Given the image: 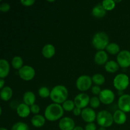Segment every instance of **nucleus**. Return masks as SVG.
<instances>
[{"mask_svg":"<svg viewBox=\"0 0 130 130\" xmlns=\"http://www.w3.org/2000/svg\"><path fill=\"white\" fill-rule=\"evenodd\" d=\"M63 115V109L60 104H53L48 105L44 111V117L50 121H55L60 119Z\"/></svg>","mask_w":130,"mask_h":130,"instance_id":"nucleus-1","label":"nucleus"},{"mask_svg":"<svg viewBox=\"0 0 130 130\" xmlns=\"http://www.w3.org/2000/svg\"><path fill=\"white\" fill-rule=\"evenodd\" d=\"M67 89L63 85H57L52 90L50 97L55 104H60L67 100Z\"/></svg>","mask_w":130,"mask_h":130,"instance_id":"nucleus-2","label":"nucleus"},{"mask_svg":"<svg viewBox=\"0 0 130 130\" xmlns=\"http://www.w3.org/2000/svg\"><path fill=\"white\" fill-rule=\"evenodd\" d=\"M109 37L107 34L103 32H98L94 35L92 39V44L96 49L103 50L109 44Z\"/></svg>","mask_w":130,"mask_h":130,"instance_id":"nucleus-3","label":"nucleus"},{"mask_svg":"<svg viewBox=\"0 0 130 130\" xmlns=\"http://www.w3.org/2000/svg\"><path fill=\"white\" fill-rule=\"evenodd\" d=\"M96 121L101 127L107 128L110 127L114 122L113 116L111 113L107 110H101L96 116Z\"/></svg>","mask_w":130,"mask_h":130,"instance_id":"nucleus-4","label":"nucleus"},{"mask_svg":"<svg viewBox=\"0 0 130 130\" xmlns=\"http://www.w3.org/2000/svg\"><path fill=\"white\" fill-rule=\"evenodd\" d=\"M129 79L128 76L124 74H119L117 75L114 79V86L118 91L126 90L129 86Z\"/></svg>","mask_w":130,"mask_h":130,"instance_id":"nucleus-5","label":"nucleus"},{"mask_svg":"<svg viewBox=\"0 0 130 130\" xmlns=\"http://www.w3.org/2000/svg\"><path fill=\"white\" fill-rule=\"evenodd\" d=\"M92 79L87 75L79 76L76 81V86L77 89L81 91H85L89 90L92 85Z\"/></svg>","mask_w":130,"mask_h":130,"instance_id":"nucleus-6","label":"nucleus"},{"mask_svg":"<svg viewBox=\"0 0 130 130\" xmlns=\"http://www.w3.org/2000/svg\"><path fill=\"white\" fill-rule=\"evenodd\" d=\"M35 70L29 66H24L19 70V74L20 78L25 81H30L35 76Z\"/></svg>","mask_w":130,"mask_h":130,"instance_id":"nucleus-7","label":"nucleus"},{"mask_svg":"<svg viewBox=\"0 0 130 130\" xmlns=\"http://www.w3.org/2000/svg\"><path fill=\"white\" fill-rule=\"evenodd\" d=\"M118 63L122 68H127L130 66V52L127 50H123L118 53L117 56Z\"/></svg>","mask_w":130,"mask_h":130,"instance_id":"nucleus-8","label":"nucleus"},{"mask_svg":"<svg viewBox=\"0 0 130 130\" xmlns=\"http://www.w3.org/2000/svg\"><path fill=\"white\" fill-rule=\"evenodd\" d=\"M115 99V95L112 91L109 89L102 90L99 95V99L102 103L106 105L112 104Z\"/></svg>","mask_w":130,"mask_h":130,"instance_id":"nucleus-9","label":"nucleus"},{"mask_svg":"<svg viewBox=\"0 0 130 130\" xmlns=\"http://www.w3.org/2000/svg\"><path fill=\"white\" fill-rule=\"evenodd\" d=\"M90 96H88V95L85 93H82L77 95L75 97L74 100L76 107H78L81 109H83V108L85 109V107L90 103Z\"/></svg>","mask_w":130,"mask_h":130,"instance_id":"nucleus-10","label":"nucleus"},{"mask_svg":"<svg viewBox=\"0 0 130 130\" xmlns=\"http://www.w3.org/2000/svg\"><path fill=\"white\" fill-rule=\"evenodd\" d=\"M118 107L119 110L124 112H130V95L124 94L120 96L118 100Z\"/></svg>","mask_w":130,"mask_h":130,"instance_id":"nucleus-11","label":"nucleus"},{"mask_svg":"<svg viewBox=\"0 0 130 130\" xmlns=\"http://www.w3.org/2000/svg\"><path fill=\"white\" fill-rule=\"evenodd\" d=\"M82 119L88 123H93L96 119V113L91 108H85L81 112Z\"/></svg>","mask_w":130,"mask_h":130,"instance_id":"nucleus-12","label":"nucleus"},{"mask_svg":"<svg viewBox=\"0 0 130 130\" xmlns=\"http://www.w3.org/2000/svg\"><path fill=\"white\" fill-rule=\"evenodd\" d=\"M58 126L61 130H73L75 128V123L71 118L65 117L60 119Z\"/></svg>","mask_w":130,"mask_h":130,"instance_id":"nucleus-13","label":"nucleus"},{"mask_svg":"<svg viewBox=\"0 0 130 130\" xmlns=\"http://www.w3.org/2000/svg\"><path fill=\"white\" fill-rule=\"evenodd\" d=\"M10 72V65L7 60H0V77L4 79L8 76Z\"/></svg>","mask_w":130,"mask_h":130,"instance_id":"nucleus-14","label":"nucleus"},{"mask_svg":"<svg viewBox=\"0 0 130 130\" xmlns=\"http://www.w3.org/2000/svg\"><path fill=\"white\" fill-rule=\"evenodd\" d=\"M108 60V55L105 51H99L95 54L94 60L95 62L98 65H104L106 63Z\"/></svg>","mask_w":130,"mask_h":130,"instance_id":"nucleus-15","label":"nucleus"},{"mask_svg":"<svg viewBox=\"0 0 130 130\" xmlns=\"http://www.w3.org/2000/svg\"><path fill=\"white\" fill-rule=\"evenodd\" d=\"M17 114L21 118H27L30 114V108L25 104H21L17 107Z\"/></svg>","mask_w":130,"mask_h":130,"instance_id":"nucleus-16","label":"nucleus"},{"mask_svg":"<svg viewBox=\"0 0 130 130\" xmlns=\"http://www.w3.org/2000/svg\"><path fill=\"white\" fill-rule=\"evenodd\" d=\"M114 122L118 124H123L126 121V116L125 112L121 110H118L114 112L113 115Z\"/></svg>","mask_w":130,"mask_h":130,"instance_id":"nucleus-17","label":"nucleus"},{"mask_svg":"<svg viewBox=\"0 0 130 130\" xmlns=\"http://www.w3.org/2000/svg\"><path fill=\"white\" fill-rule=\"evenodd\" d=\"M42 54L46 58H51L55 54V48L51 44H46L42 50Z\"/></svg>","mask_w":130,"mask_h":130,"instance_id":"nucleus-18","label":"nucleus"},{"mask_svg":"<svg viewBox=\"0 0 130 130\" xmlns=\"http://www.w3.org/2000/svg\"><path fill=\"white\" fill-rule=\"evenodd\" d=\"M23 100H24V104L27 105L28 106H31L34 105L36 100V96L34 93L32 91H27L24 93L23 96Z\"/></svg>","mask_w":130,"mask_h":130,"instance_id":"nucleus-19","label":"nucleus"},{"mask_svg":"<svg viewBox=\"0 0 130 130\" xmlns=\"http://www.w3.org/2000/svg\"><path fill=\"white\" fill-rule=\"evenodd\" d=\"M32 124L36 128H41L45 124V117L42 115H35L31 119Z\"/></svg>","mask_w":130,"mask_h":130,"instance_id":"nucleus-20","label":"nucleus"},{"mask_svg":"<svg viewBox=\"0 0 130 130\" xmlns=\"http://www.w3.org/2000/svg\"><path fill=\"white\" fill-rule=\"evenodd\" d=\"M12 90L9 86H5L3 88L1 89L0 95H1V99L3 101H8L12 96Z\"/></svg>","mask_w":130,"mask_h":130,"instance_id":"nucleus-21","label":"nucleus"},{"mask_svg":"<svg viewBox=\"0 0 130 130\" xmlns=\"http://www.w3.org/2000/svg\"><path fill=\"white\" fill-rule=\"evenodd\" d=\"M92 14L95 17L102 18L106 14V10L102 5H98L93 8L92 10Z\"/></svg>","mask_w":130,"mask_h":130,"instance_id":"nucleus-22","label":"nucleus"},{"mask_svg":"<svg viewBox=\"0 0 130 130\" xmlns=\"http://www.w3.org/2000/svg\"><path fill=\"white\" fill-rule=\"evenodd\" d=\"M119 64L114 60L108 61L105 65V69L108 72L114 73L119 69Z\"/></svg>","mask_w":130,"mask_h":130,"instance_id":"nucleus-23","label":"nucleus"},{"mask_svg":"<svg viewBox=\"0 0 130 130\" xmlns=\"http://www.w3.org/2000/svg\"><path fill=\"white\" fill-rule=\"evenodd\" d=\"M11 65L15 69L20 70L23 67V60L19 56H15L11 60Z\"/></svg>","mask_w":130,"mask_h":130,"instance_id":"nucleus-24","label":"nucleus"},{"mask_svg":"<svg viewBox=\"0 0 130 130\" xmlns=\"http://www.w3.org/2000/svg\"><path fill=\"white\" fill-rule=\"evenodd\" d=\"M107 51V52H109V53L112 55H116L117 53H119V50H120V48H119V45L116 43H110V44H108V46L106 48Z\"/></svg>","mask_w":130,"mask_h":130,"instance_id":"nucleus-25","label":"nucleus"},{"mask_svg":"<svg viewBox=\"0 0 130 130\" xmlns=\"http://www.w3.org/2000/svg\"><path fill=\"white\" fill-rule=\"evenodd\" d=\"M75 106L76 105H75L74 102L72 101L71 100H66L65 102L63 103V105H62V107H63V110L68 112H71L74 109Z\"/></svg>","mask_w":130,"mask_h":130,"instance_id":"nucleus-26","label":"nucleus"},{"mask_svg":"<svg viewBox=\"0 0 130 130\" xmlns=\"http://www.w3.org/2000/svg\"><path fill=\"white\" fill-rule=\"evenodd\" d=\"M92 81L96 85H102L105 83V77L100 74H96L93 76Z\"/></svg>","mask_w":130,"mask_h":130,"instance_id":"nucleus-27","label":"nucleus"},{"mask_svg":"<svg viewBox=\"0 0 130 130\" xmlns=\"http://www.w3.org/2000/svg\"><path fill=\"white\" fill-rule=\"evenodd\" d=\"M102 6L105 10L110 11L115 8L116 3L113 0H104L102 2Z\"/></svg>","mask_w":130,"mask_h":130,"instance_id":"nucleus-28","label":"nucleus"},{"mask_svg":"<svg viewBox=\"0 0 130 130\" xmlns=\"http://www.w3.org/2000/svg\"><path fill=\"white\" fill-rule=\"evenodd\" d=\"M11 130H29V128L25 123L18 122L13 124Z\"/></svg>","mask_w":130,"mask_h":130,"instance_id":"nucleus-29","label":"nucleus"},{"mask_svg":"<svg viewBox=\"0 0 130 130\" xmlns=\"http://www.w3.org/2000/svg\"><path fill=\"white\" fill-rule=\"evenodd\" d=\"M39 95L42 98H48V96H50L51 91L49 89L46 87H41L39 89L38 91Z\"/></svg>","mask_w":130,"mask_h":130,"instance_id":"nucleus-30","label":"nucleus"},{"mask_svg":"<svg viewBox=\"0 0 130 130\" xmlns=\"http://www.w3.org/2000/svg\"><path fill=\"white\" fill-rule=\"evenodd\" d=\"M90 104L92 108H97L100 106V100L99 98L96 96H93L91 99H90Z\"/></svg>","mask_w":130,"mask_h":130,"instance_id":"nucleus-31","label":"nucleus"},{"mask_svg":"<svg viewBox=\"0 0 130 130\" xmlns=\"http://www.w3.org/2000/svg\"><path fill=\"white\" fill-rule=\"evenodd\" d=\"M10 5L7 3H3L0 5V10L2 12H7L10 10Z\"/></svg>","mask_w":130,"mask_h":130,"instance_id":"nucleus-32","label":"nucleus"},{"mask_svg":"<svg viewBox=\"0 0 130 130\" xmlns=\"http://www.w3.org/2000/svg\"><path fill=\"white\" fill-rule=\"evenodd\" d=\"M30 108V111H31L33 114H36V115H37V114L39 112V111H40V107H39V105H37V104H34V105H31Z\"/></svg>","mask_w":130,"mask_h":130,"instance_id":"nucleus-33","label":"nucleus"},{"mask_svg":"<svg viewBox=\"0 0 130 130\" xmlns=\"http://www.w3.org/2000/svg\"><path fill=\"white\" fill-rule=\"evenodd\" d=\"M20 3H21L24 6H32V5L35 3V1H34V0H21V1H20Z\"/></svg>","mask_w":130,"mask_h":130,"instance_id":"nucleus-34","label":"nucleus"},{"mask_svg":"<svg viewBox=\"0 0 130 130\" xmlns=\"http://www.w3.org/2000/svg\"><path fill=\"white\" fill-rule=\"evenodd\" d=\"M91 91L92 93L94 95H100V92H101V88H100V86H93L92 89H91Z\"/></svg>","mask_w":130,"mask_h":130,"instance_id":"nucleus-35","label":"nucleus"},{"mask_svg":"<svg viewBox=\"0 0 130 130\" xmlns=\"http://www.w3.org/2000/svg\"><path fill=\"white\" fill-rule=\"evenodd\" d=\"M85 130H96V125L93 123H88L85 126Z\"/></svg>","mask_w":130,"mask_h":130,"instance_id":"nucleus-36","label":"nucleus"},{"mask_svg":"<svg viewBox=\"0 0 130 130\" xmlns=\"http://www.w3.org/2000/svg\"><path fill=\"white\" fill-rule=\"evenodd\" d=\"M82 111H81V109H79L78 107H75L74 109L73 110V114L75 116H79L81 114Z\"/></svg>","mask_w":130,"mask_h":130,"instance_id":"nucleus-37","label":"nucleus"},{"mask_svg":"<svg viewBox=\"0 0 130 130\" xmlns=\"http://www.w3.org/2000/svg\"><path fill=\"white\" fill-rule=\"evenodd\" d=\"M4 85H5V81H4V79H0V88H1V90L5 87Z\"/></svg>","mask_w":130,"mask_h":130,"instance_id":"nucleus-38","label":"nucleus"},{"mask_svg":"<svg viewBox=\"0 0 130 130\" xmlns=\"http://www.w3.org/2000/svg\"><path fill=\"white\" fill-rule=\"evenodd\" d=\"M73 130H84L83 128H81V126H76L75 127L74 129Z\"/></svg>","mask_w":130,"mask_h":130,"instance_id":"nucleus-39","label":"nucleus"},{"mask_svg":"<svg viewBox=\"0 0 130 130\" xmlns=\"http://www.w3.org/2000/svg\"><path fill=\"white\" fill-rule=\"evenodd\" d=\"M99 130H106L105 129V128H104V127H101Z\"/></svg>","mask_w":130,"mask_h":130,"instance_id":"nucleus-40","label":"nucleus"},{"mask_svg":"<svg viewBox=\"0 0 130 130\" xmlns=\"http://www.w3.org/2000/svg\"><path fill=\"white\" fill-rule=\"evenodd\" d=\"M0 130H8V129H6V128H1Z\"/></svg>","mask_w":130,"mask_h":130,"instance_id":"nucleus-41","label":"nucleus"},{"mask_svg":"<svg viewBox=\"0 0 130 130\" xmlns=\"http://www.w3.org/2000/svg\"><path fill=\"white\" fill-rule=\"evenodd\" d=\"M55 1H48V2H54Z\"/></svg>","mask_w":130,"mask_h":130,"instance_id":"nucleus-42","label":"nucleus"}]
</instances>
